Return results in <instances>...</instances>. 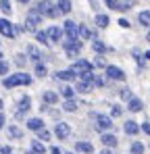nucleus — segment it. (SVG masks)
I'll return each instance as SVG.
<instances>
[{
  "label": "nucleus",
  "mask_w": 150,
  "mask_h": 154,
  "mask_svg": "<svg viewBox=\"0 0 150 154\" xmlns=\"http://www.w3.org/2000/svg\"><path fill=\"white\" fill-rule=\"evenodd\" d=\"M50 154H61V150H58V148H52V150H50Z\"/></svg>",
  "instance_id": "obj_45"
},
{
  "label": "nucleus",
  "mask_w": 150,
  "mask_h": 154,
  "mask_svg": "<svg viewBox=\"0 0 150 154\" xmlns=\"http://www.w3.org/2000/svg\"><path fill=\"white\" fill-rule=\"evenodd\" d=\"M146 40H148V42H150V33H148V38H146Z\"/></svg>",
  "instance_id": "obj_50"
},
{
  "label": "nucleus",
  "mask_w": 150,
  "mask_h": 154,
  "mask_svg": "<svg viewBox=\"0 0 150 154\" xmlns=\"http://www.w3.org/2000/svg\"><path fill=\"white\" fill-rule=\"evenodd\" d=\"M15 63H17L19 67H25V56H23V54H17V58H15Z\"/></svg>",
  "instance_id": "obj_39"
},
{
  "label": "nucleus",
  "mask_w": 150,
  "mask_h": 154,
  "mask_svg": "<svg viewBox=\"0 0 150 154\" xmlns=\"http://www.w3.org/2000/svg\"><path fill=\"white\" fill-rule=\"evenodd\" d=\"M102 144H104L106 148H115V146H117V137H115L113 133H102Z\"/></svg>",
  "instance_id": "obj_16"
},
{
  "label": "nucleus",
  "mask_w": 150,
  "mask_h": 154,
  "mask_svg": "<svg viewBox=\"0 0 150 154\" xmlns=\"http://www.w3.org/2000/svg\"><path fill=\"white\" fill-rule=\"evenodd\" d=\"M121 98H123V100H127V102L133 98V94H131V90H129V88H123V90H121Z\"/></svg>",
  "instance_id": "obj_37"
},
{
  "label": "nucleus",
  "mask_w": 150,
  "mask_h": 154,
  "mask_svg": "<svg viewBox=\"0 0 150 154\" xmlns=\"http://www.w3.org/2000/svg\"><path fill=\"white\" fill-rule=\"evenodd\" d=\"M36 75H38V77H44V75H46V67H44L42 63H36Z\"/></svg>",
  "instance_id": "obj_35"
},
{
  "label": "nucleus",
  "mask_w": 150,
  "mask_h": 154,
  "mask_svg": "<svg viewBox=\"0 0 150 154\" xmlns=\"http://www.w3.org/2000/svg\"><path fill=\"white\" fill-rule=\"evenodd\" d=\"M142 131H144V133H148V135H150V123H144V125H142Z\"/></svg>",
  "instance_id": "obj_42"
},
{
  "label": "nucleus",
  "mask_w": 150,
  "mask_h": 154,
  "mask_svg": "<svg viewBox=\"0 0 150 154\" xmlns=\"http://www.w3.org/2000/svg\"><path fill=\"white\" fill-rule=\"evenodd\" d=\"M31 150H33L36 154H44L46 152V148H44V144H42L40 140H33V142H31Z\"/></svg>",
  "instance_id": "obj_24"
},
{
  "label": "nucleus",
  "mask_w": 150,
  "mask_h": 154,
  "mask_svg": "<svg viewBox=\"0 0 150 154\" xmlns=\"http://www.w3.org/2000/svg\"><path fill=\"white\" fill-rule=\"evenodd\" d=\"M75 71V75H83V73H92V69H94V65L92 63H88V60H83V58H79V60H75L73 67H71Z\"/></svg>",
  "instance_id": "obj_5"
},
{
  "label": "nucleus",
  "mask_w": 150,
  "mask_h": 154,
  "mask_svg": "<svg viewBox=\"0 0 150 154\" xmlns=\"http://www.w3.org/2000/svg\"><path fill=\"white\" fill-rule=\"evenodd\" d=\"M56 8H58L61 13H65V15L71 13V0H58V2H56Z\"/></svg>",
  "instance_id": "obj_21"
},
{
  "label": "nucleus",
  "mask_w": 150,
  "mask_h": 154,
  "mask_svg": "<svg viewBox=\"0 0 150 154\" xmlns=\"http://www.w3.org/2000/svg\"><path fill=\"white\" fill-rule=\"evenodd\" d=\"M63 48L69 58H75V56H79V50H81V40H65Z\"/></svg>",
  "instance_id": "obj_4"
},
{
  "label": "nucleus",
  "mask_w": 150,
  "mask_h": 154,
  "mask_svg": "<svg viewBox=\"0 0 150 154\" xmlns=\"http://www.w3.org/2000/svg\"><path fill=\"white\" fill-rule=\"evenodd\" d=\"M131 154H144V146L140 142H133L131 144Z\"/></svg>",
  "instance_id": "obj_33"
},
{
  "label": "nucleus",
  "mask_w": 150,
  "mask_h": 154,
  "mask_svg": "<svg viewBox=\"0 0 150 154\" xmlns=\"http://www.w3.org/2000/svg\"><path fill=\"white\" fill-rule=\"evenodd\" d=\"M111 115H113V117H119V115H121V108H119V106H113Z\"/></svg>",
  "instance_id": "obj_40"
},
{
  "label": "nucleus",
  "mask_w": 150,
  "mask_h": 154,
  "mask_svg": "<svg viewBox=\"0 0 150 154\" xmlns=\"http://www.w3.org/2000/svg\"><path fill=\"white\" fill-rule=\"evenodd\" d=\"M94 65H96V67H104V58H102V56H98V58L94 60Z\"/></svg>",
  "instance_id": "obj_41"
},
{
  "label": "nucleus",
  "mask_w": 150,
  "mask_h": 154,
  "mask_svg": "<svg viewBox=\"0 0 150 154\" xmlns=\"http://www.w3.org/2000/svg\"><path fill=\"white\" fill-rule=\"evenodd\" d=\"M0 33L6 35V38H13L15 35V27L8 19H0Z\"/></svg>",
  "instance_id": "obj_10"
},
{
  "label": "nucleus",
  "mask_w": 150,
  "mask_h": 154,
  "mask_svg": "<svg viewBox=\"0 0 150 154\" xmlns=\"http://www.w3.org/2000/svg\"><path fill=\"white\" fill-rule=\"evenodd\" d=\"M77 106H79V104L75 102L73 98H67V100L63 102V110H67V112H75V110H77Z\"/></svg>",
  "instance_id": "obj_20"
},
{
  "label": "nucleus",
  "mask_w": 150,
  "mask_h": 154,
  "mask_svg": "<svg viewBox=\"0 0 150 154\" xmlns=\"http://www.w3.org/2000/svg\"><path fill=\"white\" fill-rule=\"evenodd\" d=\"M54 133H56V137H58V140H67V137L71 135V127H69L67 123H56Z\"/></svg>",
  "instance_id": "obj_9"
},
{
  "label": "nucleus",
  "mask_w": 150,
  "mask_h": 154,
  "mask_svg": "<svg viewBox=\"0 0 150 154\" xmlns=\"http://www.w3.org/2000/svg\"><path fill=\"white\" fill-rule=\"evenodd\" d=\"M56 77H58V79H63V81H73L77 75H75L73 69H67V71H58V73H56Z\"/></svg>",
  "instance_id": "obj_19"
},
{
  "label": "nucleus",
  "mask_w": 150,
  "mask_h": 154,
  "mask_svg": "<svg viewBox=\"0 0 150 154\" xmlns=\"http://www.w3.org/2000/svg\"><path fill=\"white\" fill-rule=\"evenodd\" d=\"M31 83V77L27 75V73H15V75L6 77L4 79V88H17V85H29Z\"/></svg>",
  "instance_id": "obj_1"
},
{
  "label": "nucleus",
  "mask_w": 150,
  "mask_h": 154,
  "mask_svg": "<svg viewBox=\"0 0 150 154\" xmlns=\"http://www.w3.org/2000/svg\"><path fill=\"white\" fill-rule=\"evenodd\" d=\"M2 106H4V102H2V98H0V110H2Z\"/></svg>",
  "instance_id": "obj_48"
},
{
  "label": "nucleus",
  "mask_w": 150,
  "mask_h": 154,
  "mask_svg": "<svg viewBox=\"0 0 150 154\" xmlns=\"http://www.w3.org/2000/svg\"><path fill=\"white\" fill-rule=\"evenodd\" d=\"M40 23H42V15H40L36 8L29 11V15H27V19H25V29H27V31H36Z\"/></svg>",
  "instance_id": "obj_3"
},
{
  "label": "nucleus",
  "mask_w": 150,
  "mask_h": 154,
  "mask_svg": "<svg viewBox=\"0 0 150 154\" xmlns=\"http://www.w3.org/2000/svg\"><path fill=\"white\" fill-rule=\"evenodd\" d=\"M106 75H108V79H115V81H125V73L119 67H115V65L106 67Z\"/></svg>",
  "instance_id": "obj_8"
},
{
  "label": "nucleus",
  "mask_w": 150,
  "mask_h": 154,
  "mask_svg": "<svg viewBox=\"0 0 150 154\" xmlns=\"http://www.w3.org/2000/svg\"><path fill=\"white\" fill-rule=\"evenodd\" d=\"M8 135H11V137H15V140H21L23 131L17 127V125H11V127H8Z\"/></svg>",
  "instance_id": "obj_26"
},
{
  "label": "nucleus",
  "mask_w": 150,
  "mask_h": 154,
  "mask_svg": "<svg viewBox=\"0 0 150 154\" xmlns=\"http://www.w3.org/2000/svg\"><path fill=\"white\" fill-rule=\"evenodd\" d=\"M63 31L67 33V40H79V25L73 21H65Z\"/></svg>",
  "instance_id": "obj_6"
},
{
  "label": "nucleus",
  "mask_w": 150,
  "mask_h": 154,
  "mask_svg": "<svg viewBox=\"0 0 150 154\" xmlns=\"http://www.w3.org/2000/svg\"><path fill=\"white\" fill-rule=\"evenodd\" d=\"M67 154H73V152H67Z\"/></svg>",
  "instance_id": "obj_52"
},
{
  "label": "nucleus",
  "mask_w": 150,
  "mask_h": 154,
  "mask_svg": "<svg viewBox=\"0 0 150 154\" xmlns=\"http://www.w3.org/2000/svg\"><path fill=\"white\" fill-rule=\"evenodd\" d=\"M29 106H31L29 96H23V98L19 100V108H17V112H15V115H17V117H21L23 112H27V110H29Z\"/></svg>",
  "instance_id": "obj_12"
},
{
  "label": "nucleus",
  "mask_w": 150,
  "mask_h": 154,
  "mask_svg": "<svg viewBox=\"0 0 150 154\" xmlns=\"http://www.w3.org/2000/svg\"><path fill=\"white\" fill-rule=\"evenodd\" d=\"M113 127V119L108 115H96V129L98 131H108Z\"/></svg>",
  "instance_id": "obj_7"
},
{
  "label": "nucleus",
  "mask_w": 150,
  "mask_h": 154,
  "mask_svg": "<svg viewBox=\"0 0 150 154\" xmlns=\"http://www.w3.org/2000/svg\"><path fill=\"white\" fill-rule=\"evenodd\" d=\"M19 2H29V0H19Z\"/></svg>",
  "instance_id": "obj_49"
},
{
  "label": "nucleus",
  "mask_w": 150,
  "mask_h": 154,
  "mask_svg": "<svg viewBox=\"0 0 150 154\" xmlns=\"http://www.w3.org/2000/svg\"><path fill=\"white\" fill-rule=\"evenodd\" d=\"M44 102H46V104H56V102H58V94H54V92H46V94H44Z\"/></svg>",
  "instance_id": "obj_25"
},
{
  "label": "nucleus",
  "mask_w": 150,
  "mask_h": 154,
  "mask_svg": "<svg viewBox=\"0 0 150 154\" xmlns=\"http://www.w3.org/2000/svg\"><path fill=\"white\" fill-rule=\"evenodd\" d=\"M75 150H77V152H83V154H92L94 152V148H92L90 142H77V144H75Z\"/></svg>",
  "instance_id": "obj_15"
},
{
  "label": "nucleus",
  "mask_w": 150,
  "mask_h": 154,
  "mask_svg": "<svg viewBox=\"0 0 150 154\" xmlns=\"http://www.w3.org/2000/svg\"><path fill=\"white\" fill-rule=\"evenodd\" d=\"M36 40L40 42V44H48V35H46V31H36Z\"/></svg>",
  "instance_id": "obj_31"
},
{
  "label": "nucleus",
  "mask_w": 150,
  "mask_h": 154,
  "mask_svg": "<svg viewBox=\"0 0 150 154\" xmlns=\"http://www.w3.org/2000/svg\"><path fill=\"white\" fill-rule=\"evenodd\" d=\"M0 60H2V52H0Z\"/></svg>",
  "instance_id": "obj_51"
},
{
  "label": "nucleus",
  "mask_w": 150,
  "mask_h": 154,
  "mask_svg": "<svg viewBox=\"0 0 150 154\" xmlns=\"http://www.w3.org/2000/svg\"><path fill=\"white\" fill-rule=\"evenodd\" d=\"M73 94H75V90L71 85H65V88L61 90V96H63V98H73Z\"/></svg>",
  "instance_id": "obj_28"
},
{
  "label": "nucleus",
  "mask_w": 150,
  "mask_h": 154,
  "mask_svg": "<svg viewBox=\"0 0 150 154\" xmlns=\"http://www.w3.org/2000/svg\"><path fill=\"white\" fill-rule=\"evenodd\" d=\"M100 154H113V152H111V150H102Z\"/></svg>",
  "instance_id": "obj_47"
},
{
  "label": "nucleus",
  "mask_w": 150,
  "mask_h": 154,
  "mask_svg": "<svg viewBox=\"0 0 150 154\" xmlns=\"http://www.w3.org/2000/svg\"><path fill=\"white\" fill-rule=\"evenodd\" d=\"M2 125H4V117L0 115V129H2Z\"/></svg>",
  "instance_id": "obj_46"
},
{
  "label": "nucleus",
  "mask_w": 150,
  "mask_h": 154,
  "mask_svg": "<svg viewBox=\"0 0 150 154\" xmlns=\"http://www.w3.org/2000/svg\"><path fill=\"white\" fill-rule=\"evenodd\" d=\"M46 35H48V40L50 42H58V40H61V38H63V29H61V27H48V29H46Z\"/></svg>",
  "instance_id": "obj_11"
},
{
  "label": "nucleus",
  "mask_w": 150,
  "mask_h": 154,
  "mask_svg": "<svg viewBox=\"0 0 150 154\" xmlns=\"http://www.w3.org/2000/svg\"><path fill=\"white\" fill-rule=\"evenodd\" d=\"M127 108H129L131 112H140V110L144 108V104H142V100H140V98H131V100H129V104H127Z\"/></svg>",
  "instance_id": "obj_18"
},
{
  "label": "nucleus",
  "mask_w": 150,
  "mask_h": 154,
  "mask_svg": "<svg viewBox=\"0 0 150 154\" xmlns=\"http://www.w3.org/2000/svg\"><path fill=\"white\" fill-rule=\"evenodd\" d=\"M92 46H94V50L98 52V54H102V52L106 50V46H104V44H102L100 40H94V44H92Z\"/></svg>",
  "instance_id": "obj_36"
},
{
  "label": "nucleus",
  "mask_w": 150,
  "mask_h": 154,
  "mask_svg": "<svg viewBox=\"0 0 150 154\" xmlns=\"http://www.w3.org/2000/svg\"><path fill=\"white\" fill-rule=\"evenodd\" d=\"M38 140H40V142H48V140H50V131L42 127L40 131H38Z\"/></svg>",
  "instance_id": "obj_29"
},
{
  "label": "nucleus",
  "mask_w": 150,
  "mask_h": 154,
  "mask_svg": "<svg viewBox=\"0 0 150 154\" xmlns=\"http://www.w3.org/2000/svg\"><path fill=\"white\" fill-rule=\"evenodd\" d=\"M88 38H92V31L86 25H79V40H88Z\"/></svg>",
  "instance_id": "obj_27"
},
{
  "label": "nucleus",
  "mask_w": 150,
  "mask_h": 154,
  "mask_svg": "<svg viewBox=\"0 0 150 154\" xmlns=\"http://www.w3.org/2000/svg\"><path fill=\"white\" fill-rule=\"evenodd\" d=\"M123 129H125V133H127V135H138V131H140V125H138L136 121H127Z\"/></svg>",
  "instance_id": "obj_17"
},
{
  "label": "nucleus",
  "mask_w": 150,
  "mask_h": 154,
  "mask_svg": "<svg viewBox=\"0 0 150 154\" xmlns=\"http://www.w3.org/2000/svg\"><path fill=\"white\" fill-rule=\"evenodd\" d=\"M92 88H94V81H81V79H79L75 92H79V94H88V92H92Z\"/></svg>",
  "instance_id": "obj_13"
},
{
  "label": "nucleus",
  "mask_w": 150,
  "mask_h": 154,
  "mask_svg": "<svg viewBox=\"0 0 150 154\" xmlns=\"http://www.w3.org/2000/svg\"><path fill=\"white\" fill-rule=\"evenodd\" d=\"M0 11H2L4 15H11V11H13V8H11V2H8V0H0Z\"/></svg>",
  "instance_id": "obj_30"
},
{
  "label": "nucleus",
  "mask_w": 150,
  "mask_h": 154,
  "mask_svg": "<svg viewBox=\"0 0 150 154\" xmlns=\"http://www.w3.org/2000/svg\"><path fill=\"white\" fill-rule=\"evenodd\" d=\"M6 73H8V63L0 60V75H6Z\"/></svg>",
  "instance_id": "obj_38"
},
{
  "label": "nucleus",
  "mask_w": 150,
  "mask_h": 154,
  "mask_svg": "<svg viewBox=\"0 0 150 154\" xmlns=\"http://www.w3.org/2000/svg\"><path fill=\"white\" fill-rule=\"evenodd\" d=\"M11 152H13V150H11L8 146H4V148H0V154H11Z\"/></svg>",
  "instance_id": "obj_43"
},
{
  "label": "nucleus",
  "mask_w": 150,
  "mask_h": 154,
  "mask_svg": "<svg viewBox=\"0 0 150 154\" xmlns=\"http://www.w3.org/2000/svg\"><path fill=\"white\" fill-rule=\"evenodd\" d=\"M42 127H44V121L40 117H33V119L27 121V129H31V131H40Z\"/></svg>",
  "instance_id": "obj_14"
},
{
  "label": "nucleus",
  "mask_w": 150,
  "mask_h": 154,
  "mask_svg": "<svg viewBox=\"0 0 150 154\" xmlns=\"http://www.w3.org/2000/svg\"><path fill=\"white\" fill-rule=\"evenodd\" d=\"M0 148H2V146H0Z\"/></svg>",
  "instance_id": "obj_53"
},
{
  "label": "nucleus",
  "mask_w": 150,
  "mask_h": 154,
  "mask_svg": "<svg viewBox=\"0 0 150 154\" xmlns=\"http://www.w3.org/2000/svg\"><path fill=\"white\" fill-rule=\"evenodd\" d=\"M119 25L121 27H129V21H127V19H119Z\"/></svg>",
  "instance_id": "obj_44"
},
{
  "label": "nucleus",
  "mask_w": 150,
  "mask_h": 154,
  "mask_svg": "<svg viewBox=\"0 0 150 154\" xmlns=\"http://www.w3.org/2000/svg\"><path fill=\"white\" fill-rule=\"evenodd\" d=\"M27 52H29V56H31V60H36V63H40V58H42V52L38 50L36 46H27Z\"/></svg>",
  "instance_id": "obj_23"
},
{
  "label": "nucleus",
  "mask_w": 150,
  "mask_h": 154,
  "mask_svg": "<svg viewBox=\"0 0 150 154\" xmlns=\"http://www.w3.org/2000/svg\"><path fill=\"white\" fill-rule=\"evenodd\" d=\"M138 21H140V25L150 27V11H142V13L138 15Z\"/></svg>",
  "instance_id": "obj_22"
},
{
  "label": "nucleus",
  "mask_w": 150,
  "mask_h": 154,
  "mask_svg": "<svg viewBox=\"0 0 150 154\" xmlns=\"http://www.w3.org/2000/svg\"><path fill=\"white\" fill-rule=\"evenodd\" d=\"M96 25L98 27H106L108 25V17H106V15H96Z\"/></svg>",
  "instance_id": "obj_32"
},
{
  "label": "nucleus",
  "mask_w": 150,
  "mask_h": 154,
  "mask_svg": "<svg viewBox=\"0 0 150 154\" xmlns=\"http://www.w3.org/2000/svg\"><path fill=\"white\" fill-rule=\"evenodd\" d=\"M104 2H106V6L113 8V11H119V8H121V0H104Z\"/></svg>",
  "instance_id": "obj_34"
},
{
  "label": "nucleus",
  "mask_w": 150,
  "mask_h": 154,
  "mask_svg": "<svg viewBox=\"0 0 150 154\" xmlns=\"http://www.w3.org/2000/svg\"><path fill=\"white\" fill-rule=\"evenodd\" d=\"M36 11H38L40 15H48V17H58V15H61V11L54 8L50 0H40V2L36 4Z\"/></svg>",
  "instance_id": "obj_2"
}]
</instances>
